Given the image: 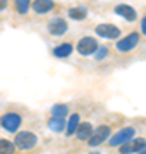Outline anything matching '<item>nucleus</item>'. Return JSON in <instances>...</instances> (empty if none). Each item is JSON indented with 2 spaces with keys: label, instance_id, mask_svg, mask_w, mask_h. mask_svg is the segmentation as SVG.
<instances>
[{
  "label": "nucleus",
  "instance_id": "1",
  "mask_svg": "<svg viewBox=\"0 0 146 154\" xmlns=\"http://www.w3.org/2000/svg\"><path fill=\"white\" fill-rule=\"evenodd\" d=\"M40 139L38 135L31 130H19V132L14 134V146H16V151H21V152H29L33 151L36 146H38Z\"/></svg>",
  "mask_w": 146,
  "mask_h": 154
},
{
  "label": "nucleus",
  "instance_id": "2",
  "mask_svg": "<svg viewBox=\"0 0 146 154\" xmlns=\"http://www.w3.org/2000/svg\"><path fill=\"white\" fill-rule=\"evenodd\" d=\"M23 120L24 118L21 113H17L14 110H9V111L0 115V127L7 134H16V132H19V128L23 125Z\"/></svg>",
  "mask_w": 146,
  "mask_h": 154
},
{
  "label": "nucleus",
  "instance_id": "3",
  "mask_svg": "<svg viewBox=\"0 0 146 154\" xmlns=\"http://www.w3.org/2000/svg\"><path fill=\"white\" fill-rule=\"evenodd\" d=\"M139 43H141V33L139 31H131L129 34H125V36L117 39L115 50H117L119 53H131L132 50L138 48Z\"/></svg>",
  "mask_w": 146,
  "mask_h": 154
},
{
  "label": "nucleus",
  "instance_id": "4",
  "mask_svg": "<svg viewBox=\"0 0 146 154\" xmlns=\"http://www.w3.org/2000/svg\"><path fill=\"white\" fill-rule=\"evenodd\" d=\"M134 135H136L134 127H122L108 137V147H119L122 144L129 142L131 139H134Z\"/></svg>",
  "mask_w": 146,
  "mask_h": 154
},
{
  "label": "nucleus",
  "instance_id": "5",
  "mask_svg": "<svg viewBox=\"0 0 146 154\" xmlns=\"http://www.w3.org/2000/svg\"><path fill=\"white\" fill-rule=\"evenodd\" d=\"M112 135V127L110 125H98L93 130V134H91V137L88 139V146L90 147H98V146H101L103 142H107L108 137Z\"/></svg>",
  "mask_w": 146,
  "mask_h": 154
},
{
  "label": "nucleus",
  "instance_id": "6",
  "mask_svg": "<svg viewBox=\"0 0 146 154\" xmlns=\"http://www.w3.org/2000/svg\"><path fill=\"white\" fill-rule=\"evenodd\" d=\"M98 46L100 45H98L96 38H93V36H83L78 41V45H76V51L81 57H91V55H95Z\"/></svg>",
  "mask_w": 146,
  "mask_h": 154
},
{
  "label": "nucleus",
  "instance_id": "7",
  "mask_svg": "<svg viewBox=\"0 0 146 154\" xmlns=\"http://www.w3.org/2000/svg\"><path fill=\"white\" fill-rule=\"evenodd\" d=\"M46 29H48V34L53 36V38H60L64 34L67 33L69 29V22L64 19V17L57 16V17H52L50 21L46 22Z\"/></svg>",
  "mask_w": 146,
  "mask_h": 154
},
{
  "label": "nucleus",
  "instance_id": "8",
  "mask_svg": "<svg viewBox=\"0 0 146 154\" xmlns=\"http://www.w3.org/2000/svg\"><path fill=\"white\" fill-rule=\"evenodd\" d=\"M96 36H100L103 39H119L122 31L115 26V24H110V22H101L95 28Z\"/></svg>",
  "mask_w": 146,
  "mask_h": 154
},
{
  "label": "nucleus",
  "instance_id": "9",
  "mask_svg": "<svg viewBox=\"0 0 146 154\" xmlns=\"http://www.w3.org/2000/svg\"><path fill=\"white\" fill-rule=\"evenodd\" d=\"M55 7H57V2H53V0H33L31 2V11L36 16L50 14L52 11H55Z\"/></svg>",
  "mask_w": 146,
  "mask_h": 154
},
{
  "label": "nucleus",
  "instance_id": "10",
  "mask_svg": "<svg viewBox=\"0 0 146 154\" xmlns=\"http://www.w3.org/2000/svg\"><path fill=\"white\" fill-rule=\"evenodd\" d=\"M113 12L117 14V16L124 17L125 21L129 22H134L136 19H138V12H136L134 7H131L129 4H119V5L113 7Z\"/></svg>",
  "mask_w": 146,
  "mask_h": 154
},
{
  "label": "nucleus",
  "instance_id": "11",
  "mask_svg": "<svg viewBox=\"0 0 146 154\" xmlns=\"http://www.w3.org/2000/svg\"><path fill=\"white\" fill-rule=\"evenodd\" d=\"M93 130H95L93 123H90V122H81L74 135H76V139H78L79 142H88V139L91 137Z\"/></svg>",
  "mask_w": 146,
  "mask_h": 154
},
{
  "label": "nucleus",
  "instance_id": "12",
  "mask_svg": "<svg viewBox=\"0 0 146 154\" xmlns=\"http://www.w3.org/2000/svg\"><path fill=\"white\" fill-rule=\"evenodd\" d=\"M79 123H81V116H79V113H72V115H69V118L65 120V135L67 137H72L74 134H76V130H78Z\"/></svg>",
  "mask_w": 146,
  "mask_h": 154
},
{
  "label": "nucleus",
  "instance_id": "13",
  "mask_svg": "<svg viewBox=\"0 0 146 154\" xmlns=\"http://www.w3.org/2000/svg\"><path fill=\"white\" fill-rule=\"evenodd\" d=\"M72 51H74L72 43H60L52 50L53 57H57V58H67V57L72 55Z\"/></svg>",
  "mask_w": 146,
  "mask_h": 154
},
{
  "label": "nucleus",
  "instance_id": "14",
  "mask_svg": "<svg viewBox=\"0 0 146 154\" xmlns=\"http://www.w3.org/2000/svg\"><path fill=\"white\" fill-rule=\"evenodd\" d=\"M67 16L72 21H83V19L88 17V7L86 5H74L67 11Z\"/></svg>",
  "mask_w": 146,
  "mask_h": 154
},
{
  "label": "nucleus",
  "instance_id": "15",
  "mask_svg": "<svg viewBox=\"0 0 146 154\" xmlns=\"http://www.w3.org/2000/svg\"><path fill=\"white\" fill-rule=\"evenodd\" d=\"M48 128L55 134H62L65 130V118H60V116H52L48 120Z\"/></svg>",
  "mask_w": 146,
  "mask_h": 154
},
{
  "label": "nucleus",
  "instance_id": "16",
  "mask_svg": "<svg viewBox=\"0 0 146 154\" xmlns=\"http://www.w3.org/2000/svg\"><path fill=\"white\" fill-rule=\"evenodd\" d=\"M31 2H33V0H12L16 14H19V16H26V14L31 11Z\"/></svg>",
  "mask_w": 146,
  "mask_h": 154
},
{
  "label": "nucleus",
  "instance_id": "17",
  "mask_svg": "<svg viewBox=\"0 0 146 154\" xmlns=\"http://www.w3.org/2000/svg\"><path fill=\"white\" fill-rule=\"evenodd\" d=\"M69 105H65V103H57V105L52 106V116H60V118H65V116H69Z\"/></svg>",
  "mask_w": 146,
  "mask_h": 154
},
{
  "label": "nucleus",
  "instance_id": "18",
  "mask_svg": "<svg viewBox=\"0 0 146 154\" xmlns=\"http://www.w3.org/2000/svg\"><path fill=\"white\" fill-rule=\"evenodd\" d=\"M0 154H16V146L9 139H0Z\"/></svg>",
  "mask_w": 146,
  "mask_h": 154
},
{
  "label": "nucleus",
  "instance_id": "19",
  "mask_svg": "<svg viewBox=\"0 0 146 154\" xmlns=\"http://www.w3.org/2000/svg\"><path fill=\"white\" fill-rule=\"evenodd\" d=\"M131 144H132L134 152H139L141 149L146 146V139L144 137H134V139H131Z\"/></svg>",
  "mask_w": 146,
  "mask_h": 154
},
{
  "label": "nucleus",
  "instance_id": "20",
  "mask_svg": "<svg viewBox=\"0 0 146 154\" xmlns=\"http://www.w3.org/2000/svg\"><path fill=\"white\" fill-rule=\"evenodd\" d=\"M107 55H108V48L107 46H98V50L95 51V60L100 62V60H103Z\"/></svg>",
  "mask_w": 146,
  "mask_h": 154
},
{
  "label": "nucleus",
  "instance_id": "21",
  "mask_svg": "<svg viewBox=\"0 0 146 154\" xmlns=\"http://www.w3.org/2000/svg\"><path fill=\"white\" fill-rule=\"evenodd\" d=\"M139 33H141V36H146V14L141 17V21H139Z\"/></svg>",
  "mask_w": 146,
  "mask_h": 154
},
{
  "label": "nucleus",
  "instance_id": "22",
  "mask_svg": "<svg viewBox=\"0 0 146 154\" xmlns=\"http://www.w3.org/2000/svg\"><path fill=\"white\" fill-rule=\"evenodd\" d=\"M9 7V0H0V12H4Z\"/></svg>",
  "mask_w": 146,
  "mask_h": 154
},
{
  "label": "nucleus",
  "instance_id": "23",
  "mask_svg": "<svg viewBox=\"0 0 146 154\" xmlns=\"http://www.w3.org/2000/svg\"><path fill=\"white\" fill-rule=\"evenodd\" d=\"M136 154H146V146H144V147H143V149H141L139 152H136Z\"/></svg>",
  "mask_w": 146,
  "mask_h": 154
}]
</instances>
